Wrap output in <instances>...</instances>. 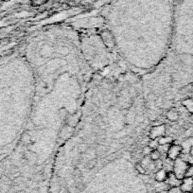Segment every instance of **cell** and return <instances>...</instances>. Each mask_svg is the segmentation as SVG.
<instances>
[{"mask_svg": "<svg viewBox=\"0 0 193 193\" xmlns=\"http://www.w3.org/2000/svg\"><path fill=\"white\" fill-rule=\"evenodd\" d=\"M173 140L174 139L170 135H163L158 138V143L159 145H171Z\"/></svg>", "mask_w": 193, "mask_h": 193, "instance_id": "30bf717a", "label": "cell"}, {"mask_svg": "<svg viewBox=\"0 0 193 193\" xmlns=\"http://www.w3.org/2000/svg\"><path fill=\"white\" fill-rule=\"evenodd\" d=\"M188 166H189V164L187 161H185L181 157H179L173 162V170H172V172L176 175L178 179L183 180L185 178V174H186L187 168Z\"/></svg>", "mask_w": 193, "mask_h": 193, "instance_id": "6da1fadb", "label": "cell"}, {"mask_svg": "<svg viewBox=\"0 0 193 193\" xmlns=\"http://www.w3.org/2000/svg\"><path fill=\"white\" fill-rule=\"evenodd\" d=\"M151 151H152V149H151L150 147L148 146V145H147L146 147H144V149H143V154H144V156H149L151 152Z\"/></svg>", "mask_w": 193, "mask_h": 193, "instance_id": "ac0fdd59", "label": "cell"}, {"mask_svg": "<svg viewBox=\"0 0 193 193\" xmlns=\"http://www.w3.org/2000/svg\"><path fill=\"white\" fill-rule=\"evenodd\" d=\"M182 152L183 148L181 144H171L167 151V158L170 159L171 161H175L177 158L180 157Z\"/></svg>", "mask_w": 193, "mask_h": 193, "instance_id": "3957f363", "label": "cell"}, {"mask_svg": "<svg viewBox=\"0 0 193 193\" xmlns=\"http://www.w3.org/2000/svg\"><path fill=\"white\" fill-rule=\"evenodd\" d=\"M135 168L136 171H137L138 173H140V174H146V173H147L146 168H145L140 163H137V164H136L135 166Z\"/></svg>", "mask_w": 193, "mask_h": 193, "instance_id": "9a60e30c", "label": "cell"}, {"mask_svg": "<svg viewBox=\"0 0 193 193\" xmlns=\"http://www.w3.org/2000/svg\"><path fill=\"white\" fill-rule=\"evenodd\" d=\"M181 146L183 148V151L184 150H188L193 146V137H188L187 139H186L183 142V144H181Z\"/></svg>", "mask_w": 193, "mask_h": 193, "instance_id": "8fae6325", "label": "cell"}, {"mask_svg": "<svg viewBox=\"0 0 193 193\" xmlns=\"http://www.w3.org/2000/svg\"><path fill=\"white\" fill-rule=\"evenodd\" d=\"M67 116H68V112L66 110V108H64V107L61 108V109L59 110V118L62 120H64L67 118Z\"/></svg>", "mask_w": 193, "mask_h": 193, "instance_id": "4fadbf2b", "label": "cell"}, {"mask_svg": "<svg viewBox=\"0 0 193 193\" xmlns=\"http://www.w3.org/2000/svg\"><path fill=\"white\" fill-rule=\"evenodd\" d=\"M182 105L186 108L189 114H193V99L187 98L182 100Z\"/></svg>", "mask_w": 193, "mask_h": 193, "instance_id": "9c48e42d", "label": "cell"}, {"mask_svg": "<svg viewBox=\"0 0 193 193\" xmlns=\"http://www.w3.org/2000/svg\"><path fill=\"white\" fill-rule=\"evenodd\" d=\"M180 189L185 193H190L193 191V178L185 177L180 185Z\"/></svg>", "mask_w": 193, "mask_h": 193, "instance_id": "277c9868", "label": "cell"}, {"mask_svg": "<svg viewBox=\"0 0 193 193\" xmlns=\"http://www.w3.org/2000/svg\"><path fill=\"white\" fill-rule=\"evenodd\" d=\"M167 127L165 124H160V125H154L151 128L150 132H149V137L150 139H158L161 136L166 135Z\"/></svg>", "mask_w": 193, "mask_h": 193, "instance_id": "7a4b0ae2", "label": "cell"}, {"mask_svg": "<svg viewBox=\"0 0 193 193\" xmlns=\"http://www.w3.org/2000/svg\"><path fill=\"white\" fill-rule=\"evenodd\" d=\"M148 146L150 147L151 149H152V150H156V149H157L158 146H159L158 139H150Z\"/></svg>", "mask_w": 193, "mask_h": 193, "instance_id": "5bb4252c", "label": "cell"}, {"mask_svg": "<svg viewBox=\"0 0 193 193\" xmlns=\"http://www.w3.org/2000/svg\"><path fill=\"white\" fill-rule=\"evenodd\" d=\"M185 177H193V165H189L187 168L186 174H185Z\"/></svg>", "mask_w": 193, "mask_h": 193, "instance_id": "2e32d148", "label": "cell"}, {"mask_svg": "<svg viewBox=\"0 0 193 193\" xmlns=\"http://www.w3.org/2000/svg\"><path fill=\"white\" fill-rule=\"evenodd\" d=\"M168 172L167 170H165L164 168H161V170H158L157 172L155 174V180L157 182H165L167 180Z\"/></svg>", "mask_w": 193, "mask_h": 193, "instance_id": "ba28073f", "label": "cell"}, {"mask_svg": "<svg viewBox=\"0 0 193 193\" xmlns=\"http://www.w3.org/2000/svg\"><path fill=\"white\" fill-rule=\"evenodd\" d=\"M168 193H182V190L180 189V187H173L168 188Z\"/></svg>", "mask_w": 193, "mask_h": 193, "instance_id": "e0dca14e", "label": "cell"}, {"mask_svg": "<svg viewBox=\"0 0 193 193\" xmlns=\"http://www.w3.org/2000/svg\"><path fill=\"white\" fill-rule=\"evenodd\" d=\"M192 178H193V177H192Z\"/></svg>", "mask_w": 193, "mask_h": 193, "instance_id": "7402d4cb", "label": "cell"}, {"mask_svg": "<svg viewBox=\"0 0 193 193\" xmlns=\"http://www.w3.org/2000/svg\"><path fill=\"white\" fill-rule=\"evenodd\" d=\"M22 140L24 141V143H26V144L30 143V135H27V134H25V135H23Z\"/></svg>", "mask_w": 193, "mask_h": 193, "instance_id": "d6986e66", "label": "cell"}, {"mask_svg": "<svg viewBox=\"0 0 193 193\" xmlns=\"http://www.w3.org/2000/svg\"><path fill=\"white\" fill-rule=\"evenodd\" d=\"M165 182L167 183V185L170 187H180L181 183H182V180L178 179L173 172L170 171V172H168L167 180L165 181Z\"/></svg>", "mask_w": 193, "mask_h": 193, "instance_id": "5b68a950", "label": "cell"}, {"mask_svg": "<svg viewBox=\"0 0 193 193\" xmlns=\"http://www.w3.org/2000/svg\"><path fill=\"white\" fill-rule=\"evenodd\" d=\"M189 154H190V156L193 157V146L189 149Z\"/></svg>", "mask_w": 193, "mask_h": 193, "instance_id": "ffe728a7", "label": "cell"}, {"mask_svg": "<svg viewBox=\"0 0 193 193\" xmlns=\"http://www.w3.org/2000/svg\"><path fill=\"white\" fill-rule=\"evenodd\" d=\"M149 156H150L151 161L159 160V159H161V152L157 150V149H156V150H152Z\"/></svg>", "mask_w": 193, "mask_h": 193, "instance_id": "7c38bea8", "label": "cell"}, {"mask_svg": "<svg viewBox=\"0 0 193 193\" xmlns=\"http://www.w3.org/2000/svg\"><path fill=\"white\" fill-rule=\"evenodd\" d=\"M189 119H190V122L193 124V114H190V118H189Z\"/></svg>", "mask_w": 193, "mask_h": 193, "instance_id": "44dd1931", "label": "cell"}, {"mask_svg": "<svg viewBox=\"0 0 193 193\" xmlns=\"http://www.w3.org/2000/svg\"><path fill=\"white\" fill-rule=\"evenodd\" d=\"M179 112L177 109L175 108H170V109H168L167 114H166V118L168 120H170L171 122H176L177 120L179 119Z\"/></svg>", "mask_w": 193, "mask_h": 193, "instance_id": "8992f818", "label": "cell"}, {"mask_svg": "<svg viewBox=\"0 0 193 193\" xmlns=\"http://www.w3.org/2000/svg\"><path fill=\"white\" fill-rule=\"evenodd\" d=\"M101 38L108 47L114 46V39H113V36L109 31H104L101 34Z\"/></svg>", "mask_w": 193, "mask_h": 193, "instance_id": "52a82bcc", "label": "cell"}]
</instances>
